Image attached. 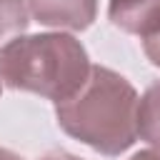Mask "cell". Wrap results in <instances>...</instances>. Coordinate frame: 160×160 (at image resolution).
I'll return each mask as SVG.
<instances>
[{"mask_svg":"<svg viewBox=\"0 0 160 160\" xmlns=\"http://www.w3.org/2000/svg\"><path fill=\"white\" fill-rule=\"evenodd\" d=\"M30 25L28 0H0V48L22 35Z\"/></svg>","mask_w":160,"mask_h":160,"instance_id":"obj_6","label":"cell"},{"mask_svg":"<svg viewBox=\"0 0 160 160\" xmlns=\"http://www.w3.org/2000/svg\"><path fill=\"white\" fill-rule=\"evenodd\" d=\"M138 90L120 72L92 65L85 85L68 100L55 102L62 132L100 155L118 158L138 140Z\"/></svg>","mask_w":160,"mask_h":160,"instance_id":"obj_1","label":"cell"},{"mask_svg":"<svg viewBox=\"0 0 160 160\" xmlns=\"http://www.w3.org/2000/svg\"><path fill=\"white\" fill-rule=\"evenodd\" d=\"M142 52L152 65L160 68V28L155 32H150L148 38H142Z\"/></svg>","mask_w":160,"mask_h":160,"instance_id":"obj_7","label":"cell"},{"mask_svg":"<svg viewBox=\"0 0 160 160\" xmlns=\"http://www.w3.org/2000/svg\"><path fill=\"white\" fill-rule=\"evenodd\" d=\"M108 18L122 32L142 40L160 28V0H110Z\"/></svg>","mask_w":160,"mask_h":160,"instance_id":"obj_4","label":"cell"},{"mask_svg":"<svg viewBox=\"0 0 160 160\" xmlns=\"http://www.w3.org/2000/svg\"><path fill=\"white\" fill-rule=\"evenodd\" d=\"M138 138L160 150V80H155L138 102Z\"/></svg>","mask_w":160,"mask_h":160,"instance_id":"obj_5","label":"cell"},{"mask_svg":"<svg viewBox=\"0 0 160 160\" xmlns=\"http://www.w3.org/2000/svg\"><path fill=\"white\" fill-rule=\"evenodd\" d=\"M30 15L58 30H85L98 15V0H28Z\"/></svg>","mask_w":160,"mask_h":160,"instance_id":"obj_3","label":"cell"},{"mask_svg":"<svg viewBox=\"0 0 160 160\" xmlns=\"http://www.w3.org/2000/svg\"><path fill=\"white\" fill-rule=\"evenodd\" d=\"M130 160H160V150H158V148H150V150H140V152H135Z\"/></svg>","mask_w":160,"mask_h":160,"instance_id":"obj_9","label":"cell"},{"mask_svg":"<svg viewBox=\"0 0 160 160\" xmlns=\"http://www.w3.org/2000/svg\"><path fill=\"white\" fill-rule=\"evenodd\" d=\"M0 90H2V88H0Z\"/></svg>","mask_w":160,"mask_h":160,"instance_id":"obj_11","label":"cell"},{"mask_svg":"<svg viewBox=\"0 0 160 160\" xmlns=\"http://www.w3.org/2000/svg\"><path fill=\"white\" fill-rule=\"evenodd\" d=\"M90 68L85 45L68 32L18 35L0 48V82L52 102L72 98Z\"/></svg>","mask_w":160,"mask_h":160,"instance_id":"obj_2","label":"cell"},{"mask_svg":"<svg viewBox=\"0 0 160 160\" xmlns=\"http://www.w3.org/2000/svg\"><path fill=\"white\" fill-rule=\"evenodd\" d=\"M0 160H22L20 155H15L12 150H8V148H0Z\"/></svg>","mask_w":160,"mask_h":160,"instance_id":"obj_10","label":"cell"},{"mask_svg":"<svg viewBox=\"0 0 160 160\" xmlns=\"http://www.w3.org/2000/svg\"><path fill=\"white\" fill-rule=\"evenodd\" d=\"M40 160H80V158H78V155H70V152H65V150H52V152L42 155Z\"/></svg>","mask_w":160,"mask_h":160,"instance_id":"obj_8","label":"cell"}]
</instances>
